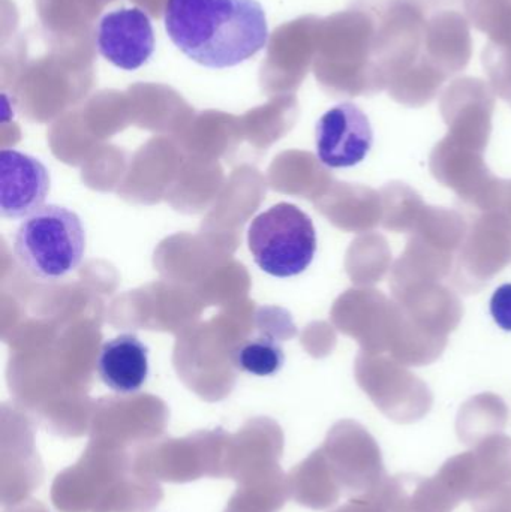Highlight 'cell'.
<instances>
[{
    "label": "cell",
    "instance_id": "cell-7",
    "mask_svg": "<svg viewBox=\"0 0 511 512\" xmlns=\"http://www.w3.org/2000/svg\"><path fill=\"white\" fill-rule=\"evenodd\" d=\"M50 183V173L38 159L14 149L0 152V213L3 218H27L44 207Z\"/></svg>",
    "mask_w": 511,
    "mask_h": 512
},
{
    "label": "cell",
    "instance_id": "cell-1",
    "mask_svg": "<svg viewBox=\"0 0 511 512\" xmlns=\"http://www.w3.org/2000/svg\"><path fill=\"white\" fill-rule=\"evenodd\" d=\"M164 23L171 42L204 68H234L269 44L258 0H167Z\"/></svg>",
    "mask_w": 511,
    "mask_h": 512
},
{
    "label": "cell",
    "instance_id": "cell-11",
    "mask_svg": "<svg viewBox=\"0 0 511 512\" xmlns=\"http://www.w3.org/2000/svg\"><path fill=\"white\" fill-rule=\"evenodd\" d=\"M234 363L249 375L273 376L284 367V349L272 337H257L234 351Z\"/></svg>",
    "mask_w": 511,
    "mask_h": 512
},
{
    "label": "cell",
    "instance_id": "cell-14",
    "mask_svg": "<svg viewBox=\"0 0 511 512\" xmlns=\"http://www.w3.org/2000/svg\"><path fill=\"white\" fill-rule=\"evenodd\" d=\"M474 512H511V481L495 492L473 501Z\"/></svg>",
    "mask_w": 511,
    "mask_h": 512
},
{
    "label": "cell",
    "instance_id": "cell-2",
    "mask_svg": "<svg viewBox=\"0 0 511 512\" xmlns=\"http://www.w3.org/2000/svg\"><path fill=\"white\" fill-rule=\"evenodd\" d=\"M86 251V233L77 213L56 204L27 216L14 239L18 264L41 280L62 279L78 267Z\"/></svg>",
    "mask_w": 511,
    "mask_h": 512
},
{
    "label": "cell",
    "instance_id": "cell-9",
    "mask_svg": "<svg viewBox=\"0 0 511 512\" xmlns=\"http://www.w3.org/2000/svg\"><path fill=\"white\" fill-rule=\"evenodd\" d=\"M336 453L345 483L356 492H369L387 475L381 448L362 427L348 426L338 438Z\"/></svg>",
    "mask_w": 511,
    "mask_h": 512
},
{
    "label": "cell",
    "instance_id": "cell-8",
    "mask_svg": "<svg viewBox=\"0 0 511 512\" xmlns=\"http://www.w3.org/2000/svg\"><path fill=\"white\" fill-rule=\"evenodd\" d=\"M96 367L110 390L137 393L149 376V348L135 334H120L102 345Z\"/></svg>",
    "mask_w": 511,
    "mask_h": 512
},
{
    "label": "cell",
    "instance_id": "cell-10",
    "mask_svg": "<svg viewBox=\"0 0 511 512\" xmlns=\"http://www.w3.org/2000/svg\"><path fill=\"white\" fill-rule=\"evenodd\" d=\"M474 501L511 481V439L492 435L470 451Z\"/></svg>",
    "mask_w": 511,
    "mask_h": 512
},
{
    "label": "cell",
    "instance_id": "cell-12",
    "mask_svg": "<svg viewBox=\"0 0 511 512\" xmlns=\"http://www.w3.org/2000/svg\"><path fill=\"white\" fill-rule=\"evenodd\" d=\"M482 63L495 89L511 101V44L488 41L482 53Z\"/></svg>",
    "mask_w": 511,
    "mask_h": 512
},
{
    "label": "cell",
    "instance_id": "cell-6",
    "mask_svg": "<svg viewBox=\"0 0 511 512\" xmlns=\"http://www.w3.org/2000/svg\"><path fill=\"white\" fill-rule=\"evenodd\" d=\"M96 47L116 68L137 71L155 51L152 20L137 6L114 9L99 21Z\"/></svg>",
    "mask_w": 511,
    "mask_h": 512
},
{
    "label": "cell",
    "instance_id": "cell-3",
    "mask_svg": "<svg viewBox=\"0 0 511 512\" xmlns=\"http://www.w3.org/2000/svg\"><path fill=\"white\" fill-rule=\"evenodd\" d=\"M249 251L255 264L275 277H293L311 265L317 252L314 222L299 207L279 203L249 225Z\"/></svg>",
    "mask_w": 511,
    "mask_h": 512
},
{
    "label": "cell",
    "instance_id": "cell-4",
    "mask_svg": "<svg viewBox=\"0 0 511 512\" xmlns=\"http://www.w3.org/2000/svg\"><path fill=\"white\" fill-rule=\"evenodd\" d=\"M464 0H428L423 59L449 78L473 57V38Z\"/></svg>",
    "mask_w": 511,
    "mask_h": 512
},
{
    "label": "cell",
    "instance_id": "cell-13",
    "mask_svg": "<svg viewBox=\"0 0 511 512\" xmlns=\"http://www.w3.org/2000/svg\"><path fill=\"white\" fill-rule=\"evenodd\" d=\"M491 315L498 327L511 331V283L495 289L491 298Z\"/></svg>",
    "mask_w": 511,
    "mask_h": 512
},
{
    "label": "cell",
    "instance_id": "cell-5",
    "mask_svg": "<svg viewBox=\"0 0 511 512\" xmlns=\"http://www.w3.org/2000/svg\"><path fill=\"white\" fill-rule=\"evenodd\" d=\"M318 159L329 168H350L368 156L374 131L368 116L351 102L336 105L315 128Z\"/></svg>",
    "mask_w": 511,
    "mask_h": 512
},
{
    "label": "cell",
    "instance_id": "cell-15",
    "mask_svg": "<svg viewBox=\"0 0 511 512\" xmlns=\"http://www.w3.org/2000/svg\"><path fill=\"white\" fill-rule=\"evenodd\" d=\"M341 512H386L381 507L380 502L377 501L374 495L371 492H366L363 495L362 499L359 501L353 502V504L348 505L347 508H344Z\"/></svg>",
    "mask_w": 511,
    "mask_h": 512
}]
</instances>
